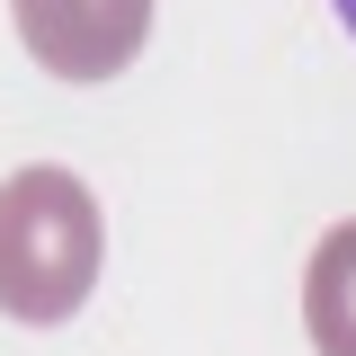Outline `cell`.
Returning a JSON list of instances; mask_svg holds the SVG:
<instances>
[{
    "label": "cell",
    "instance_id": "cell-1",
    "mask_svg": "<svg viewBox=\"0 0 356 356\" xmlns=\"http://www.w3.org/2000/svg\"><path fill=\"white\" fill-rule=\"evenodd\" d=\"M98 259H107L98 196H89L63 161H36V170L0 178V312H9V321L63 330V321L89 303Z\"/></svg>",
    "mask_w": 356,
    "mask_h": 356
},
{
    "label": "cell",
    "instance_id": "cell-4",
    "mask_svg": "<svg viewBox=\"0 0 356 356\" xmlns=\"http://www.w3.org/2000/svg\"><path fill=\"white\" fill-rule=\"evenodd\" d=\"M330 9H339V27H348V36H356V0H330Z\"/></svg>",
    "mask_w": 356,
    "mask_h": 356
},
{
    "label": "cell",
    "instance_id": "cell-3",
    "mask_svg": "<svg viewBox=\"0 0 356 356\" xmlns=\"http://www.w3.org/2000/svg\"><path fill=\"white\" fill-rule=\"evenodd\" d=\"M303 339L321 356H356V214L330 222L303 259Z\"/></svg>",
    "mask_w": 356,
    "mask_h": 356
},
{
    "label": "cell",
    "instance_id": "cell-2",
    "mask_svg": "<svg viewBox=\"0 0 356 356\" xmlns=\"http://www.w3.org/2000/svg\"><path fill=\"white\" fill-rule=\"evenodd\" d=\"M9 27L54 81L98 89L152 44V0H9Z\"/></svg>",
    "mask_w": 356,
    "mask_h": 356
}]
</instances>
